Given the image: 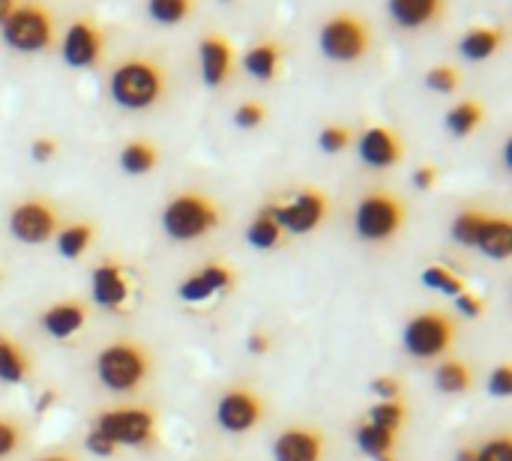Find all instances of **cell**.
<instances>
[{
    "instance_id": "6da1fadb",
    "label": "cell",
    "mask_w": 512,
    "mask_h": 461,
    "mask_svg": "<svg viewBox=\"0 0 512 461\" xmlns=\"http://www.w3.org/2000/svg\"><path fill=\"white\" fill-rule=\"evenodd\" d=\"M108 90L111 99L126 111L156 108L168 93V69L150 54H129L111 69Z\"/></svg>"
},
{
    "instance_id": "7a4b0ae2",
    "label": "cell",
    "mask_w": 512,
    "mask_h": 461,
    "mask_svg": "<svg viewBox=\"0 0 512 461\" xmlns=\"http://www.w3.org/2000/svg\"><path fill=\"white\" fill-rule=\"evenodd\" d=\"M153 354L144 342H138L135 336H120L114 342H108L99 354H96V378L105 390L117 393V396H132L141 393L144 384L153 375Z\"/></svg>"
},
{
    "instance_id": "3957f363",
    "label": "cell",
    "mask_w": 512,
    "mask_h": 461,
    "mask_svg": "<svg viewBox=\"0 0 512 461\" xmlns=\"http://www.w3.org/2000/svg\"><path fill=\"white\" fill-rule=\"evenodd\" d=\"M222 225V207L204 189H183L162 210V231L177 243H192Z\"/></svg>"
},
{
    "instance_id": "277c9868",
    "label": "cell",
    "mask_w": 512,
    "mask_h": 461,
    "mask_svg": "<svg viewBox=\"0 0 512 461\" xmlns=\"http://www.w3.org/2000/svg\"><path fill=\"white\" fill-rule=\"evenodd\" d=\"M93 429L120 450H153L159 447V411L150 405H114L102 408Z\"/></svg>"
},
{
    "instance_id": "5b68a950",
    "label": "cell",
    "mask_w": 512,
    "mask_h": 461,
    "mask_svg": "<svg viewBox=\"0 0 512 461\" xmlns=\"http://www.w3.org/2000/svg\"><path fill=\"white\" fill-rule=\"evenodd\" d=\"M318 45H321V54L333 63H357L369 57V51L375 48V30L363 15L339 9L324 18Z\"/></svg>"
},
{
    "instance_id": "8992f818",
    "label": "cell",
    "mask_w": 512,
    "mask_h": 461,
    "mask_svg": "<svg viewBox=\"0 0 512 461\" xmlns=\"http://www.w3.org/2000/svg\"><path fill=\"white\" fill-rule=\"evenodd\" d=\"M408 225L405 201L390 189H369L354 210V231L366 243H390Z\"/></svg>"
},
{
    "instance_id": "52a82bcc",
    "label": "cell",
    "mask_w": 512,
    "mask_h": 461,
    "mask_svg": "<svg viewBox=\"0 0 512 461\" xmlns=\"http://www.w3.org/2000/svg\"><path fill=\"white\" fill-rule=\"evenodd\" d=\"M3 42L18 54H42L57 42V21L45 3H15L0 27Z\"/></svg>"
},
{
    "instance_id": "ba28073f",
    "label": "cell",
    "mask_w": 512,
    "mask_h": 461,
    "mask_svg": "<svg viewBox=\"0 0 512 461\" xmlns=\"http://www.w3.org/2000/svg\"><path fill=\"white\" fill-rule=\"evenodd\" d=\"M402 345L417 360H447L456 345V321L444 309H423L405 324Z\"/></svg>"
},
{
    "instance_id": "9c48e42d",
    "label": "cell",
    "mask_w": 512,
    "mask_h": 461,
    "mask_svg": "<svg viewBox=\"0 0 512 461\" xmlns=\"http://www.w3.org/2000/svg\"><path fill=\"white\" fill-rule=\"evenodd\" d=\"M60 228H63V213L45 195L21 198L9 210V234L24 246H42L54 240Z\"/></svg>"
},
{
    "instance_id": "30bf717a",
    "label": "cell",
    "mask_w": 512,
    "mask_h": 461,
    "mask_svg": "<svg viewBox=\"0 0 512 461\" xmlns=\"http://www.w3.org/2000/svg\"><path fill=\"white\" fill-rule=\"evenodd\" d=\"M273 219L279 222V228L285 234H312L318 231L327 216H330V192L327 189H318V186H306L300 189L294 198L288 201H276V204H267Z\"/></svg>"
},
{
    "instance_id": "8fae6325",
    "label": "cell",
    "mask_w": 512,
    "mask_h": 461,
    "mask_svg": "<svg viewBox=\"0 0 512 461\" xmlns=\"http://www.w3.org/2000/svg\"><path fill=\"white\" fill-rule=\"evenodd\" d=\"M108 48V30L93 15H78L66 24L60 54L72 69H93L102 63Z\"/></svg>"
},
{
    "instance_id": "7c38bea8",
    "label": "cell",
    "mask_w": 512,
    "mask_h": 461,
    "mask_svg": "<svg viewBox=\"0 0 512 461\" xmlns=\"http://www.w3.org/2000/svg\"><path fill=\"white\" fill-rule=\"evenodd\" d=\"M264 414H267V405H264L261 393L249 384L228 387L216 402V423H219V429H225L231 435L258 429L264 423Z\"/></svg>"
},
{
    "instance_id": "4fadbf2b",
    "label": "cell",
    "mask_w": 512,
    "mask_h": 461,
    "mask_svg": "<svg viewBox=\"0 0 512 461\" xmlns=\"http://www.w3.org/2000/svg\"><path fill=\"white\" fill-rule=\"evenodd\" d=\"M198 63H201V81L210 90H219L222 84L231 81L234 75V63H237V48L234 42L219 33V30H207L198 39Z\"/></svg>"
},
{
    "instance_id": "5bb4252c",
    "label": "cell",
    "mask_w": 512,
    "mask_h": 461,
    "mask_svg": "<svg viewBox=\"0 0 512 461\" xmlns=\"http://www.w3.org/2000/svg\"><path fill=\"white\" fill-rule=\"evenodd\" d=\"M90 297L96 306L111 309V312H123L129 297H132V282H129V270L123 261L117 258H105L93 267L90 273Z\"/></svg>"
},
{
    "instance_id": "9a60e30c",
    "label": "cell",
    "mask_w": 512,
    "mask_h": 461,
    "mask_svg": "<svg viewBox=\"0 0 512 461\" xmlns=\"http://www.w3.org/2000/svg\"><path fill=\"white\" fill-rule=\"evenodd\" d=\"M237 288V270L228 261H210L177 285V297L183 303H207L216 294H231Z\"/></svg>"
},
{
    "instance_id": "2e32d148",
    "label": "cell",
    "mask_w": 512,
    "mask_h": 461,
    "mask_svg": "<svg viewBox=\"0 0 512 461\" xmlns=\"http://www.w3.org/2000/svg\"><path fill=\"white\" fill-rule=\"evenodd\" d=\"M330 450L327 432L315 426H288L273 441L276 461H324Z\"/></svg>"
},
{
    "instance_id": "e0dca14e",
    "label": "cell",
    "mask_w": 512,
    "mask_h": 461,
    "mask_svg": "<svg viewBox=\"0 0 512 461\" xmlns=\"http://www.w3.org/2000/svg\"><path fill=\"white\" fill-rule=\"evenodd\" d=\"M357 150H360V159L369 165V168H396L405 162V141L396 129L390 126H369L363 129L360 141H357Z\"/></svg>"
},
{
    "instance_id": "ac0fdd59",
    "label": "cell",
    "mask_w": 512,
    "mask_h": 461,
    "mask_svg": "<svg viewBox=\"0 0 512 461\" xmlns=\"http://www.w3.org/2000/svg\"><path fill=\"white\" fill-rule=\"evenodd\" d=\"M90 321V306L78 297H66V300H57L51 306L42 309L39 315V327L51 336V339H69L75 333H81Z\"/></svg>"
},
{
    "instance_id": "d6986e66",
    "label": "cell",
    "mask_w": 512,
    "mask_h": 461,
    "mask_svg": "<svg viewBox=\"0 0 512 461\" xmlns=\"http://www.w3.org/2000/svg\"><path fill=\"white\" fill-rule=\"evenodd\" d=\"M387 12L402 30H423L429 24L444 21L450 12V3L447 0H393Z\"/></svg>"
},
{
    "instance_id": "ffe728a7",
    "label": "cell",
    "mask_w": 512,
    "mask_h": 461,
    "mask_svg": "<svg viewBox=\"0 0 512 461\" xmlns=\"http://www.w3.org/2000/svg\"><path fill=\"white\" fill-rule=\"evenodd\" d=\"M504 42H507V30L504 27H498V24H480V27H471L468 33H462L459 54L465 60L480 63V60L495 57L504 48Z\"/></svg>"
},
{
    "instance_id": "44dd1931",
    "label": "cell",
    "mask_w": 512,
    "mask_h": 461,
    "mask_svg": "<svg viewBox=\"0 0 512 461\" xmlns=\"http://www.w3.org/2000/svg\"><path fill=\"white\" fill-rule=\"evenodd\" d=\"M282 57H285V45L279 39H261L255 42L246 54H243V66L252 78L258 81H273L279 78L282 69Z\"/></svg>"
},
{
    "instance_id": "7402d4cb",
    "label": "cell",
    "mask_w": 512,
    "mask_h": 461,
    "mask_svg": "<svg viewBox=\"0 0 512 461\" xmlns=\"http://www.w3.org/2000/svg\"><path fill=\"white\" fill-rule=\"evenodd\" d=\"M120 168L129 174V177H147L150 171L159 168L162 162V147L150 138H129L123 147H120Z\"/></svg>"
},
{
    "instance_id": "603a6c76",
    "label": "cell",
    "mask_w": 512,
    "mask_h": 461,
    "mask_svg": "<svg viewBox=\"0 0 512 461\" xmlns=\"http://www.w3.org/2000/svg\"><path fill=\"white\" fill-rule=\"evenodd\" d=\"M477 249L492 258V261H507L512 255V222L504 213H489L480 237H477Z\"/></svg>"
},
{
    "instance_id": "cb8c5ba5",
    "label": "cell",
    "mask_w": 512,
    "mask_h": 461,
    "mask_svg": "<svg viewBox=\"0 0 512 461\" xmlns=\"http://www.w3.org/2000/svg\"><path fill=\"white\" fill-rule=\"evenodd\" d=\"M354 438H357V447H360L372 461H396V453H399V435L384 432V429L372 426L369 420H363V423H357Z\"/></svg>"
},
{
    "instance_id": "d4e9b609",
    "label": "cell",
    "mask_w": 512,
    "mask_h": 461,
    "mask_svg": "<svg viewBox=\"0 0 512 461\" xmlns=\"http://www.w3.org/2000/svg\"><path fill=\"white\" fill-rule=\"evenodd\" d=\"M33 372L30 354L6 333H0V381L3 384H24Z\"/></svg>"
},
{
    "instance_id": "484cf974",
    "label": "cell",
    "mask_w": 512,
    "mask_h": 461,
    "mask_svg": "<svg viewBox=\"0 0 512 461\" xmlns=\"http://www.w3.org/2000/svg\"><path fill=\"white\" fill-rule=\"evenodd\" d=\"M483 123H486V105H483L480 99H462V102H456V105L447 111V117H444V126H447V132H450L453 138H468V135H474Z\"/></svg>"
},
{
    "instance_id": "4316f807",
    "label": "cell",
    "mask_w": 512,
    "mask_h": 461,
    "mask_svg": "<svg viewBox=\"0 0 512 461\" xmlns=\"http://www.w3.org/2000/svg\"><path fill=\"white\" fill-rule=\"evenodd\" d=\"M96 240V225L90 219H78V222H63V228L57 231L54 243H57V252L69 261L81 258Z\"/></svg>"
},
{
    "instance_id": "83f0119b",
    "label": "cell",
    "mask_w": 512,
    "mask_h": 461,
    "mask_svg": "<svg viewBox=\"0 0 512 461\" xmlns=\"http://www.w3.org/2000/svg\"><path fill=\"white\" fill-rule=\"evenodd\" d=\"M435 387L444 396H465L474 390V369L465 360H441L435 366Z\"/></svg>"
},
{
    "instance_id": "f1b7e54d",
    "label": "cell",
    "mask_w": 512,
    "mask_h": 461,
    "mask_svg": "<svg viewBox=\"0 0 512 461\" xmlns=\"http://www.w3.org/2000/svg\"><path fill=\"white\" fill-rule=\"evenodd\" d=\"M246 240H249V246H255V249H261V252H273V249H282V246H285V231H282L279 222L273 219L270 207H261L258 216L249 222Z\"/></svg>"
},
{
    "instance_id": "f546056e",
    "label": "cell",
    "mask_w": 512,
    "mask_h": 461,
    "mask_svg": "<svg viewBox=\"0 0 512 461\" xmlns=\"http://www.w3.org/2000/svg\"><path fill=\"white\" fill-rule=\"evenodd\" d=\"M489 213L480 210V207H468V210H459L453 225H450V234L459 246H468V249H477V237L486 225Z\"/></svg>"
},
{
    "instance_id": "4dcf8cb0",
    "label": "cell",
    "mask_w": 512,
    "mask_h": 461,
    "mask_svg": "<svg viewBox=\"0 0 512 461\" xmlns=\"http://www.w3.org/2000/svg\"><path fill=\"white\" fill-rule=\"evenodd\" d=\"M423 285L426 288H432V291H441V294H447V297H459V294H465L468 291V282L459 276V273H453L450 267H444V264H429L426 270H423Z\"/></svg>"
},
{
    "instance_id": "1f68e13d",
    "label": "cell",
    "mask_w": 512,
    "mask_h": 461,
    "mask_svg": "<svg viewBox=\"0 0 512 461\" xmlns=\"http://www.w3.org/2000/svg\"><path fill=\"white\" fill-rule=\"evenodd\" d=\"M366 420H369L372 426L384 429V432L399 435L402 426H405V420H408V405H405L402 399H396V402H375V405L369 408V417H366Z\"/></svg>"
},
{
    "instance_id": "d6a6232c",
    "label": "cell",
    "mask_w": 512,
    "mask_h": 461,
    "mask_svg": "<svg viewBox=\"0 0 512 461\" xmlns=\"http://www.w3.org/2000/svg\"><path fill=\"white\" fill-rule=\"evenodd\" d=\"M195 12V0H150L147 3V15L156 24H180Z\"/></svg>"
},
{
    "instance_id": "836d02e7",
    "label": "cell",
    "mask_w": 512,
    "mask_h": 461,
    "mask_svg": "<svg viewBox=\"0 0 512 461\" xmlns=\"http://www.w3.org/2000/svg\"><path fill=\"white\" fill-rule=\"evenodd\" d=\"M426 87L435 90V93L450 96V93H456L462 87V72L453 63H435V66L426 69Z\"/></svg>"
},
{
    "instance_id": "e575fe53",
    "label": "cell",
    "mask_w": 512,
    "mask_h": 461,
    "mask_svg": "<svg viewBox=\"0 0 512 461\" xmlns=\"http://www.w3.org/2000/svg\"><path fill=\"white\" fill-rule=\"evenodd\" d=\"M318 144L324 153L336 156V153H345L351 144H354V129L345 126V123H327L321 132H318Z\"/></svg>"
},
{
    "instance_id": "d590c367",
    "label": "cell",
    "mask_w": 512,
    "mask_h": 461,
    "mask_svg": "<svg viewBox=\"0 0 512 461\" xmlns=\"http://www.w3.org/2000/svg\"><path fill=\"white\" fill-rule=\"evenodd\" d=\"M24 447V426L12 417H0V461Z\"/></svg>"
},
{
    "instance_id": "8d00e7d4",
    "label": "cell",
    "mask_w": 512,
    "mask_h": 461,
    "mask_svg": "<svg viewBox=\"0 0 512 461\" xmlns=\"http://www.w3.org/2000/svg\"><path fill=\"white\" fill-rule=\"evenodd\" d=\"M234 123L240 129H258L267 123V108L258 102V99H246L234 108Z\"/></svg>"
},
{
    "instance_id": "74e56055",
    "label": "cell",
    "mask_w": 512,
    "mask_h": 461,
    "mask_svg": "<svg viewBox=\"0 0 512 461\" xmlns=\"http://www.w3.org/2000/svg\"><path fill=\"white\" fill-rule=\"evenodd\" d=\"M477 461H512V441L507 432L489 438L483 447H477Z\"/></svg>"
},
{
    "instance_id": "f35d334b",
    "label": "cell",
    "mask_w": 512,
    "mask_h": 461,
    "mask_svg": "<svg viewBox=\"0 0 512 461\" xmlns=\"http://www.w3.org/2000/svg\"><path fill=\"white\" fill-rule=\"evenodd\" d=\"M372 393L375 396H381V402H396V399H402V393H405V384H402V378H396V375H378V378H372Z\"/></svg>"
},
{
    "instance_id": "ab89813d",
    "label": "cell",
    "mask_w": 512,
    "mask_h": 461,
    "mask_svg": "<svg viewBox=\"0 0 512 461\" xmlns=\"http://www.w3.org/2000/svg\"><path fill=\"white\" fill-rule=\"evenodd\" d=\"M489 393H492V396H498V399H510V393H512L510 363H501V366H495V369H492V375H489Z\"/></svg>"
},
{
    "instance_id": "60d3db41",
    "label": "cell",
    "mask_w": 512,
    "mask_h": 461,
    "mask_svg": "<svg viewBox=\"0 0 512 461\" xmlns=\"http://www.w3.org/2000/svg\"><path fill=\"white\" fill-rule=\"evenodd\" d=\"M57 153H60V141L51 138V135H36V138L30 141V156H33V162H51Z\"/></svg>"
},
{
    "instance_id": "b9f144b4",
    "label": "cell",
    "mask_w": 512,
    "mask_h": 461,
    "mask_svg": "<svg viewBox=\"0 0 512 461\" xmlns=\"http://www.w3.org/2000/svg\"><path fill=\"white\" fill-rule=\"evenodd\" d=\"M456 309H459L465 318L477 321V318H483V315H486L489 303H486L483 297H477L474 291H465V294H459V297H456Z\"/></svg>"
},
{
    "instance_id": "7bdbcfd3",
    "label": "cell",
    "mask_w": 512,
    "mask_h": 461,
    "mask_svg": "<svg viewBox=\"0 0 512 461\" xmlns=\"http://www.w3.org/2000/svg\"><path fill=\"white\" fill-rule=\"evenodd\" d=\"M84 447H87V453H90V456H99V459H114V456L120 453V447H117V444H111V441H108L105 435H99L96 429H90V432H87Z\"/></svg>"
},
{
    "instance_id": "ee69618b",
    "label": "cell",
    "mask_w": 512,
    "mask_h": 461,
    "mask_svg": "<svg viewBox=\"0 0 512 461\" xmlns=\"http://www.w3.org/2000/svg\"><path fill=\"white\" fill-rule=\"evenodd\" d=\"M438 177H441V171H438V165H420L417 171H414V186L420 189V192H429V189H435L438 186Z\"/></svg>"
},
{
    "instance_id": "f6af8a7d",
    "label": "cell",
    "mask_w": 512,
    "mask_h": 461,
    "mask_svg": "<svg viewBox=\"0 0 512 461\" xmlns=\"http://www.w3.org/2000/svg\"><path fill=\"white\" fill-rule=\"evenodd\" d=\"M270 348H273V339H270V333L258 330V333H252V336H249V354H255V357H264V354H270Z\"/></svg>"
},
{
    "instance_id": "bcb514c9",
    "label": "cell",
    "mask_w": 512,
    "mask_h": 461,
    "mask_svg": "<svg viewBox=\"0 0 512 461\" xmlns=\"http://www.w3.org/2000/svg\"><path fill=\"white\" fill-rule=\"evenodd\" d=\"M54 402H57V393L45 390V393H42V399L36 402V411H39V414H45V411H48V408H51Z\"/></svg>"
},
{
    "instance_id": "7dc6e473",
    "label": "cell",
    "mask_w": 512,
    "mask_h": 461,
    "mask_svg": "<svg viewBox=\"0 0 512 461\" xmlns=\"http://www.w3.org/2000/svg\"><path fill=\"white\" fill-rule=\"evenodd\" d=\"M39 461H81L78 456H72V453H66V450H57V453H45Z\"/></svg>"
},
{
    "instance_id": "c3c4849f",
    "label": "cell",
    "mask_w": 512,
    "mask_h": 461,
    "mask_svg": "<svg viewBox=\"0 0 512 461\" xmlns=\"http://www.w3.org/2000/svg\"><path fill=\"white\" fill-rule=\"evenodd\" d=\"M12 9H15V0H0V27H3V21L12 15Z\"/></svg>"
},
{
    "instance_id": "681fc988",
    "label": "cell",
    "mask_w": 512,
    "mask_h": 461,
    "mask_svg": "<svg viewBox=\"0 0 512 461\" xmlns=\"http://www.w3.org/2000/svg\"><path fill=\"white\" fill-rule=\"evenodd\" d=\"M456 461H477V447H462L456 453Z\"/></svg>"
}]
</instances>
